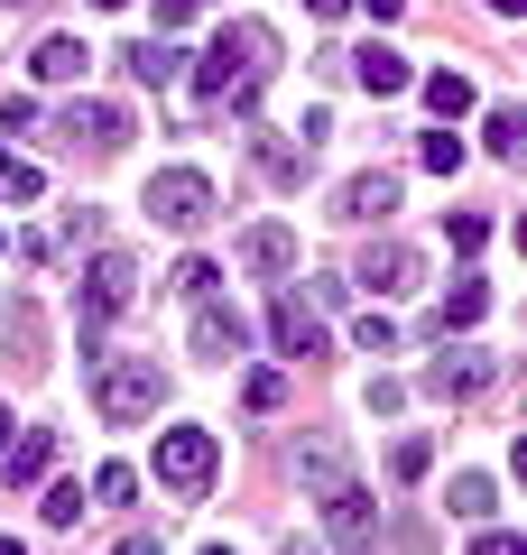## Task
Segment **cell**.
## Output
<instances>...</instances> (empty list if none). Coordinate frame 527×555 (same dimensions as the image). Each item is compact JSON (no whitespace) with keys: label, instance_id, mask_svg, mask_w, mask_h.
I'll return each instance as SVG.
<instances>
[{"label":"cell","instance_id":"obj_1","mask_svg":"<svg viewBox=\"0 0 527 555\" xmlns=\"http://www.w3.org/2000/svg\"><path fill=\"white\" fill-rule=\"evenodd\" d=\"M269 65H278L269 20H232V28H222V38L195 56V102H204V112H222V102L241 112V102L259 93V75H269Z\"/></svg>","mask_w":527,"mask_h":555},{"label":"cell","instance_id":"obj_2","mask_svg":"<svg viewBox=\"0 0 527 555\" xmlns=\"http://www.w3.org/2000/svg\"><path fill=\"white\" fill-rule=\"evenodd\" d=\"M157 398H167V371H157L149 352H112V361L93 371L102 426H139V416H157Z\"/></svg>","mask_w":527,"mask_h":555},{"label":"cell","instance_id":"obj_3","mask_svg":"<svg viewBox=\"0 0 527 555\" xmlns=\"http://www.w3.org/2000/svg\"><path fill=\"white\" fill-rule=\"evenodd\" d=\"M130 297H139V259L130 250H102L93 269H83V297H75L83 352H102V334H112V315H130Z\"/></svg>","mask_w":527,"mask_h":555},{"label":"cell","instance_id":"obj_4","mask_svg":"<svg viewBox=\"0 0 527 555\" xmlns=\"http://www.w3.org/2000/svg\"><path fill=\"white\" fill-rule=\"evenodd\" d=\"M214 473H222L214 426H167V436H157V491H167V500H204Z\"/></svg>","mask_w":527,"mask_h":555},{"label":"cell","instance_id":"obj_5","mask_svg":"<svg viewBox=\"0 0 527 555\" xmlns=\"http://www.w3.org/2000/svg\"><path fill=\"white\" fill-rule=\"evenodd\" d=\"M149 222H167V232H204L214 222V185L195 177V167H167V177H149Z\"/></svg>","mask_w":527,"mask_h":555},{"label":"cell","instance_id":"obj_6","mask_svg":"<svg viewBox=\"0 0 527 555\" xmlns=\"http://www.w3.org/2000/svg\"><path fill=\"white\" fill-rule=\"evenodd\" d=\"M56 130L75 139V149H93V158H120V149H130V112H120V102H75Z\"/></svg>","mask_w":527,"mask_h":555},{"label":"cell","instance_id":"obj_7","mask_svg":"<svg viewBox=\"0 0 527 555\" xmlns=\"http://www.w3.org/2000/svg\"><path fill=\"white\" fill-rule=\"evenodd\" d=\"M426 389L453 398V408H463V398H490V389H500V361H490V352H445L426 371Z\"/></svg>","mask_w":527,"mask_h":555},{"label":"cell","instance_id":"obj_8","mask_svg":"<svg viewBox=\"0 0 527 555\" xmlns=\"http://www.w3.org/2000/svg\"><path fill=\"white\" fill-rule=\"evenodd\" d=\"M195 352H204V361H241V352H250V324H241V306L195 297Z\"/></svg>","mask_w":527,"mask_h":555},{"label":"cell","instance_id":"obj_9","mask_svg":"<svg viewBox=\"0 0 527 555\" xmlns=\"http://www.w3.org/2000/svg\"><path fill=\"white\" fill-rule=\"evenodd\" d=\"M371 528H380V500L361 491V481H343V491H324V537H333V546H361Z\"/></svg>","mask_w":527,"mask_h":555},{"label":"cell","instance_id":"obj_10","mask_svg":"<svg viewBox=\"0 0 527 555\" xmlns=\"http://www.w3.org/2000/svg\"><path fill=\"white\" fill-rule=\"evenodd\" d=\"M416 278H426V259H416V250H398V241H389V250H371L361 269H351V287H371V297H408Z\"/></svg>","mask_w":527,"mask_h":555},{"label":"cell","instance_id":"obj_11","mask_svg":"<svg viewBox=\"0 0 527 555\" xmlns=\"http://www.w3.org/2000/svg\"><path fill=\"white\" fill-rule=\"evenodd\" d=\"M47 463H56V436H47V426L10 436V444H0V491H28V481H38Z\"/></svg>","mask_w":527,"mask_h":555},{"label":"cell","instance_id":"obj_12","mask_svg":"<svg viewBox=\"0 0 527 555\" xmlns=\"http://www.w3.org/2000/svg\"><path fill=\"white\" fill-rule=\"evenodd\" d=\"M333 214H343V222H389V214H398V177H389V167H371V177H351Z\"/></svg>","mask_w":527,"mask_h":555},{"label":"cell","instance_id":"obj_13","mask_svg":"<svg viewBox=\"0 0 527 555\" xmlns=\"http://www.w3.org/2000/svg\"><path fill=\"white\" fill-rule=\"evenodd\" d=\"M269 334H278V352H287V361H314V352H324V324L306 315V297H278V306H269Z\"/></svg>","mask_w":527,"mask_h":555},{"label":"cell","instance_id":"obj_14","mask_svg":"<svg viewBox=\"0 0 527 555\" xmlns=\"http://www.w3.org/2000/svg\"><path fill=\"white\" fill-rule=\"evenodd\" d=\"M351 75H361V93L389 102V93H408V83H416V65L398 56V47H361V56H351Z\"/></svg>","mask_w":527,"mask_h":555},{"label":"cell","instance_id":"obj_15","mask_svg":"<svg viewBox=\"0 0 527 555\" xmlns=\"http://www.w3.org/2000/svg\"><path fill=\"white\" fill-rule=\"evenodd\" d=\"M296 481H306L314 500H324V491H343V481H351V463H343V444H333V436H314L306 454H296Z\"/></svg>","mask_w":527,"mask_h":555},{"label":"cell","instance_id":"obj_16","mask_svg":"<svg viewBox=\"0 0 527 555\" xmlns=\"http://www.w3.org/2000/svg\"><path fill=\"white\" fill-rule=\"evenodd\" d=\"M241 259H250V269H296V232H287V222H259V232H241Z\"/></svg>","mask_w":527,"mask_h":555},{"label":"cell","instance_id":"obj_17","mask_svg":"<svg viewBox=\"0 0 527 555\" xmlns=\"http://www.w3.org/2000/svg\"><path fill=\"white\" fill-rule=\"evenodd\" d=\"M83 65H93V47H83V38H47L38 56H28V75H38V83H75Z\"/></svg>","mask_w":527,"mask_h":555},{"label":"cell","instance_id":"obj_18","mask_svg":"<svg viewBox=\"0 0 527 555\" xmlns=\"http://www.w3.org/2000/svg\"><path fill=\"white\" fill-rule=\"evenodd\" d=\"M481 315H490V287H481V278H453V287H445V315H435V324H445V334H472Z\"/></svg>","mask_w":527,"mask_h":555},{"label":"cell","instance_id":"obj_19","mask_svg":"<svg viewBox=\"0 0 527 555\" xmlns=\"http://www.w3.org/2000/svg\"><path fill=\"white\" fill-rule=\"evenodd\" d=\"M445 509H453V518H490V509H500V491H490V473H453Z\"/></svg>","mask_w":527,"mask_h":555},{"label":"cell","instance_id":"obj_20","mask_svg":"<svg viewBox=\"0 0 527 555\" xmlns=\"http://www.w3.org/2000/svg\"><path fill=\"white\" fill-rule=\"evenodd\" d=\"M426 112L435 120H463L472 112V75H453V65H445V75H426Z\"/></svg>","mask_w":527,"mask_h":555},{"label":"cell","instance_id":"obj_21","mask_svg":"<svg viewBox=\"0 0 527 555\" xmlns=\"http://www.w3.org/2000/svg\"><path fill=\"white\" fill-rule=\"evenodd\" d=\"M130 75H139V83H176V75H185V56L157 47V38H139V47H130Z\"/></svg>","mask_w":527,"mask_h":555},{"label":"cell","instance_id":"obj_22","mask_svg":"<svg viewBox=\"0 0 527 555\" xmlns=\"http://www.w3.org/2000/svg\"><path fill=\"white\" fill-rule=\"evenodd\" d=\"M306 158L314 149H296V139H259V167H269L278 185H306Z\"/></svg>","mask_w":527,"mask_h":555},{"label":"cell","instance_id":"obj_23","mask_svg":"<svg viewBox=\"0 0 527 555\" xmlns=\"http://www.w3.org/2000/svg\"><path fill=\"white\" fill-rule=\"evenodd\" d=\"M0 343L20 352V371H38V315H28V306H10V315H0Z\"/></svg>","mask_w":527,"mask_h":555},{"label":"cell","instance_id":"obj_24","mask_svg":"<svg viewBox=\"0 0 527 555\" xmlns=\"http://www.w3.org/2000/svg\"><path fill=\"white\" fill-rule=\"evenodd\" d=\"M0 185H10V204H38V195H47V177H38V167H28V158H10V139H0Z\"/></svg>","mask_w":527,"mask_h":555},{"label":"cell","instance_id":"obj_25","mask_svg":"<svg viewBox=\"0 0 527 555\" xmlns=\"http://www.w3.org/2000/svg\"><path fill=\"white\" fill-rule=\"evenodd\" d=\"M130 491H139L130 463H102V473H93V509H130Z\"/></svg>","mask_w":527,"mask_h":555},{"label":"cell","instance_id":"obj_26","mask_svg":"<svg viewBox=\"0 0 527 555\" xmlns=\"http://www.w3.org/2000/svg\"><path fill=\"white\" fill-rule=\"evenodd\" d=\"M416 167H435V177H453V167H463V139H453V130H426V139H416Z\"/></svg>","mask_w":527,"mask_h":555},{"label":"cell","instance_id":"obj_27","mask_svg":"<svg viewBox=\"0 0 527 555\" xmlns=\"http://www.w3.org/2000/svg\"><path fill=\"white\" fill-rule=\"evenodd\" d=\"M518 130H527V120H518V112L500 102V112L481 120V149H490V158H518Z\"/></svg>","mask_w":527,"mask_h":555},{"label":"cell","instance_id":"obj_28","mask_svg":"<svg viewBox=\"0 0 527 555\" xmlns=\"http://www.w3.org/2000/svg\"><path fill=\"white\" fill-rule=\"evenodd\" d=\"M83 509H93V500H83V481H56V491H47V528H75Z\"/></svg>","mask_w":527,"mask_h":555},{"label":"cell","instance_id":"obj_29","mask_svg":"<svg viewBox=\"0 0 527 555\" xmlns=\"http://www.w3.org/2000/svg\"><path fill=\"white\" fill-rule=\"evenodd\" d=\"M278 398H287V379H278V371H250V379H241V408H250V416H269Z\"/></svg>","mask_w":527,"mask_h":555},{"label":"cell","instance_id":"obj_30","mask_svg":"<svg viewBox=\"0 0 527 555\" xmlns=\"http://www.w3.org/2000/svg\"><path fill=\"white\" fill-rule=\"evenodd\" d=\"M426 463H435V444H426V436H408V444L389 454V473H398V481H426Z\"/></svg>","mask_w":527,"mask_h":555},{"label":"cell","instance_id":"obj_31","mask_svg":"<svg viewBox=\"0 0 527 555\" xmlns=\"http://www.w3.org/2000/svg\"><path fill=\"white\" fill-rule=\"evenodd\" d=\"M214 278H222L214 259H176V287H185V297H214Z\"/></svg>","mask_w":527,"mask_h":555},{"label":"cell","instance_id":"obj_32","mask_svg":"<svg viewBox=\"0 0 527 555\" xmlns=\"http://www.w3.org/2000/svg\"><path fill=\"white\" fill-rule=\"evenodd\" d=\"M445 232H453V250H481V241H490V222H481V214H453Z\"/></svg>","mask_w":527,"mask_h":555},{"label":"cell","instance_id":"obj_33","mask_svg":"<svg viewBox=\"0 0 527 555\" xmlns=\"http://www.w3.org/2000/svg\"><path fill=\"white\" fill-rule=\"evenodd\" d=\"M361 352H398V324L389 315H361Z\"/></svg>","mask_w":527,"mask_h":555},{"label":"cell","instance_id":"obj_34","mask_svg":"<svg viewBox=\"0 0 527 555\" xmlns=\"http://www.w3.org/2000/svg\"><path fill=\"white\" fill-rule=\"evenodd\" d=\"M195 20V0H157V28H185Z\"/></svg>","mask_w":527,"mask_h":555},{"label":"cell","instance_id":"obj_35","mask_svg":"<svg viewBox=\"0 0 527 555\" xmlns=\"http://www.w3.org/2000/svg\"><path fill=\"white\" fill-rule=\"evenodd\" d=\"M361 10H371V20H398V10H408V0H361Z\"/></svg>","mask_w":527,"mask_h":555},{"label":"cell","instance_id":"obj_36","mask_svg":"<svg viewBox=\"0 0 527 555\" xmlns=\"http://www.w3.org/2000/svg\"><path fill=\"white\" fill-rule=\"evenodd\" d=\"M306 10H314V20H343V10H351V0H306Z\"/></svg>","mask_w":527,"mask_h":555},{"label":"cell","instance_id":"obj_37","mask_svg":"<svg viewBox=\"0 0 527 555\" xmlns=\"http://www.w3.org/2000/svg\"><path fill=\"white\" fill-rule=\"evenodd\" d=\"M490 10H500V20H518V10H527V0H490Z\"/></svg>","mask_w":527,"mask_h":555},{"label":"cell","instance_id":"obj_38","mask_svg":"<svg viewBox=\"0 0 527 555\" xmlns=\"http://www.w3.org/2000/svg\"><path fill=\"white\" fill-rule=\"evenodd\" d=\"M0 444H10V408H0Z\"/></svg>","mask_w":527,"mask_h":555},{"label":"cell","instance_id":"obj_39","mask_svg":"<svg viewBox=\"0 0 527 555\" xmlns=\"http://www.w3.org/2000/svg\"><path fill=\"white\" fill-rule=\"evenodd\" d=\"M93 10H130V0H93Z\"/></svg>","mask_w":527,"mask_h":555},{"label":"cell","instance_id":"obj_40","mask_svg":"<svg viewBox=\"0 0 527 555\" xmlns=\"http://www.w3.org/2000/svg\"><path fill=\"white\" fill-rule=\"evenodd\" d=\"M0 250H10V241H0Z\"/></svg>","mask_w":527,"mask_h":555}]
</instances>
